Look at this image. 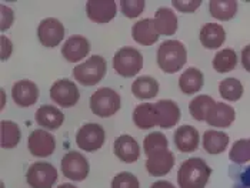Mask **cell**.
<instances>
[{
	"instance_id": "f1b7e54d",
	"label": "cell",
	"mask_w": 250,
	"mask_h": 188,
	"mask_svg": "<svg viewBox=\"0 0 250 188\" xmlns=\"http://www.w3.org/2000/svg\"><path fill=\"white\" fill-rule=\"evenodd\" d=\"M214 104H216V101L210 95H206V94L197 95L189 104V113L197 121H206V118L210 113V110L214 107Z\"/></svg>"
},
{
	"instance_id": "4fadbf2b",
	"label": "cell",
	"mask_w": 250,
	"mask_h": 188,
	"mask_svg": "<svg viewBox=\"0 0 250 188\" xmlns=\"http://www.w3.org/2000/svg\"><path fill=\"white\" fill-rule=\"evenodd\" d=\"M117 6L115 0H89L86 3L87 18L95 23H109L115 19Z\"/></svg>"
},
{
	"instance_id": "8992f818",
	"label": "cell",
	"mask_w": 250,
	"mask_h": 188,
	"mask_svg": "<svg viewBox=\"0 0 250 188\" xmlns=\"http://www.w3.org/2000/svg\"><path fill=\"white\" fill-rule=\"evenodd\" d=\"M58 178L56 167L44 161L33 163L26 172V181L30 188H53Z\"/></svg>"
},
{
	"instance_id": "4dcf8cb0",
	"label": "cell",
	"mask_w": 250,
	"mask_h": 188,
	"mask_svg": "<svg viewBox=\"0 0 250 188\" xmlns=\"http://www.w3.org/2000/svg\"><path fill=\"white\" fill-rule=\"evenodd\" d=\"M219 93L228 101H239L243 95V84L234 77H228L219 83Z\"/></svg>"
},
{
	"instance_id": "7bdbcfd3",
	"label": "cell",
	"mask_w": 250,
	"mask_h": 188,
	"mask_svg": "<svg viewBox=\"0 0 250 188\" xmlns=\"http://www.w3.org/2000/svg\"><path fill=\"white\" fill-rule=\"evenodd\" d=\"M58 188H77L76 186H73V184H60Z\"/></svg>"
},
{
	"instance_id": "83f0119b",
	"label": "cell",
	"mask_w": 250,
	"mask_h": 188,
	"mask_svg": "<svg viewBox=\"0 0 250 188\" xmlns=\"http://www.w3.org/2000/svg\"><path fill=\"white\" fill-rule=\"evenodd\" d=\"M209 10L214 19L228 21L233 19L237 13V1L236 0H212L209 3Z\"/></svg>"
},
{
	"instance_id": "f546056e",
	"label": "cell",
	"mask_w": 250,
	"mask_h": 188,
	"mask_svg": "<svg viewBox=\"0 0 250 188\" xmlns=\"http://www.w3.org/2000/svg\"><path fill=\"white\" fill-rule=\"evenodd\" d=\"M236 66H237V55L233 49H223L217 52L216 56L213 57V69L220 75L234 70Z\"/></svg>"
},
{
	"instance_id": "6da1fadb",
	"label": "cell",
	"mask_w": 250,
	"mask_h": 188,
	"mask_svg": "<svg viewBox=\"0 0 250 188\" xmlns=\"http://www.w3.org/2000/svg\"><path fill=\"white\" fill-rule=\"evenodd\" d=\"M212 175V169L203 158L193 157L185 160L177 171V184L180 188H205Z\"/></svg>"
},
{
	"instance_id": "d590c367",
	"label": "cell",
	"mask_w": 250,
	"mask_h": 188,
	"mask_svg": "<svg viewBox=\"0 0 250 188\" xmlns=\"http://www.w3.org/2000/svg\"><path fill=\"white\" fill-rule=\"evenodd\" d=\"M146 1L145 0H122L120 1V9L122 13L127 18V19H136L142 15V12L145 10Z\"/></svg>"
},
{
	"instance_id": "7402d4cb",
	"label": "cell",
	"mask_w": 250,
	"mask_h": 188,
	"mask_svg": "<svg viewBox=\"0 0 250 188\" xmlns=\"http://www.w3.org/2000/svg\"><path fill=\"white\" fill-rule=\"evenodd\" d=\"M154 27L159 36H173L177 32V16L169 7H160L154 13Z\"/></svg>"
},
{
	"instance_id": "4316f807",
	"label": "cell",
	"mask_w": 250,
	"mask_h": 188,
	"mask_svg": "<svg viewBox=\"0 0 250 188\" xmlns=\"http://www.w3.org/2000/svg\"><path fill=\"white\" fill-rule=\"evenodd\" d=\"M132 93L140 100H150L159 94V83L150 75H140L132 84Z\"/></svg>"
},
{
	"instance_id": "74e56055",
	"label": "cell",
	"mask_w": 250,
	"mask_h": 188,
	"mask_svg": "<svg viewBox=\"0 0 250 188\" xmlns=\"http://www.w3.org/2000/svg\"><path fill=\"white\" fill-rule=\"evenodd\" d=\"M172 4L176 10H179L182 13H192V12L199 9L202 1L200 0H173Z\"/></svg>"
},
{
	"instance_id": "5b68a950",
	"label": "cell",
	"mask_w": 250,
	"mask_h": 188,
	"mask_svg": "<svg viewBox=\"0 0 250 188\" xmlns=\"http://www.w3.org/2000/svg\"><path fill=\"white\" fill-rule=\"evenodd\" d=\"M143 67V56L142 53L130 46L122 47L113 56V69L116 73L122 77H133Z\"/></svg>"
},
{
	"instance_id": "603a6c76",
	"label": "cell",
	"mask_w": 250,
	"mask_h": 188,
	"mask_svg": "<svg viewBox=\"0 0 250 188\" xmlns=\"http://www.w3.org/2000/svg\"><path fill=\"white\" fill-rule=\"evenodd\" d=\"M234 118H236V112L231 106L226 103H216L206 118V123L212 127L226 129L233 124Z\"/></svg>"
},
{
	"instance_id": "2e32d148",
	"label": "cell",
	"mask_w": 250,
	"mask_h": 188,
	"mask_svg": "<svg viewBox=\"0 0 250 188\" xmlns=\"http://www.w3.org/2000/svg\"><path fill=\"white\" fill-rule=\"evenodd\" d=\"M113 151L120 161L127 163V164L136 163L140 155V147H139L137 141L132 135H127V134L119 135L116 138L115 144H113Z\"/></svg>"
},
{
	"instance_id": "277c9868",
	"label": "cell",
	"mask_w": 250,
	"mask_h": 188,
	"mask_svg": "<svg viewBox=\"0 0 250 188\" xmlns=\"http://www.w3.org/2000/svg\"><path fill=\"white\" fill-rule=\"evenodd\" d=\"M122 100L117 92L110 87H102L90 97V110L99 117L107 118L119 112Z\"/></svg>"
},
{
	"instance_id": "9a60e30c",
	"label": "cell",
	"mask_w": 250,
	"mask_h": 188,
	"mask_svg": "<svg viewBox=\"0 0 250 188\" xmlns=\"http://www.w3.org/2000/svg\"><path fill=\"white\" fill-rule=\"evenodd\" d=\"M90 53V43L84 36L73 35L67 38L62 47V55L69 63H79Z\"/></svg>"
},
{
	"instance_id": "d6a6232c",
	"label": "cell",
	"mask_w": 250,
	"mask_h": 188,
	"mask_svg": "<svg viewBox=\"0 0 250 188\" xmlns=\"http://www.w3.org/2000/svg\"><path fill=\"white\" fill-rule=\"evenodd\" d=\"M233 188H250V166L236 164L229 169Z\"/></svg>"
},
{
	"instance_id": "d4e9b609",
	"label": "cell",
	"mask_w": 250,
	"mask_h": 188,
	"mask_svg": "<svg viewBox=\"0 0 250 188\" xmlns=\"http://www.w3.org/2000/svg\"><path fill=\"white\" fill-rule=\"evenodd\" d=\"M202 146H203V150L208 154H212V155L222 154L229 146V135L225 132L208 130L203 134Z\"/></svg>"
},
{
	"instance_id": "484cf974",
	"label": "cell",
	"mask_w": 250,
	"mask_h": 188,
	"mask_svg": "<svg viewBox=\"0 0 250 188\" xmlns=\"http://www.w3.org/2000/svg\"><path fill=\"white\" fill-rule=\"evenodd\" d=\"M203 83H205L203 73L196 67H190V69L185 70L179 77V87H180L182 93L188 94V95H192V94L200 92L203 87Z\"/></svg>"
},
{
	"instance_id": "d6986e66",
	"label": "cell",
	"mask_w": 250,
	"mask_h": 188,
	"mask_svg": "<svg viewBox=\"0 0 250 188\" xmlns=\"http://www.w3.org/2000/svg\"><path fill=\"white\" fill-rule=\"evenodd\" d=\"M132 38L142 46H153L159 40V33L154 27L153 19H142L132 27Z\"/></svg>"
},
{
	"instance_id": "60d3db41",
	"label": "cell",
	"mask_w": 250,
	"mask_h": 188,
	"mask_svg": "<svg viewBox=\"0 0 250 188\" xmlns=\"http://www.w3.org/2000/svg\"><path fill=\"white\" fill-rule=\"evenodd\" d=\"M242 64H243L245 70L250 73V44H248L242 50Z\"/></svg>"
},
{
	"instance_id": "44dd1931",
	"label": "cell",
	"mask_w": 250,
	"mask_h": 188,
	"mask_svg": "<svg viewBox=\"0 0 250 188\" xmlns=\"http://www.w3.org/2000/svg\"><path fill=\"white\" fill-rule=\"evenodd\" d=\"M156 109L159 112V127L162 129H172L182 117L180 109L173 100H159Z\"/></svg>"
},
{
	"instance_id": "8d00e7d4",
	"label": "cell",
	"mask_w": 250,
	"mask_h": 188,
	"mask_svg": "<svg viewBox=\"0 0 250 188\" xmlns=\"http://www.w3.org/2000/svg\"><path fill=\"white\" fill-rule=\"evenodd\" d=\"M112 188H140L137 177L132 172H119L112 180Z\"/></svg>"
},
{
	"instance_id": "5bb4252c",
	"label": "cell",
	"mask_w": 250,
	"mask_h": 188,
	"mask_svg": "<svg viewBox=\"0 0 250 188\" xmlns=\"http://www.w3.org/2000/svg\"><path fill=\"white\" fill-rule=\"evenodd\" d=\"M12 98L19 107H32L39 100L38 86L30 80H19L12 87Z\"/></svg>"
},
{
	"instance_id": "ee69618b",
	"label": "cell",
	"mask_w": 250,
	"mask_h": 188,
	"mask_svg": "<svg viewBox=\"0 0 250 188\" xmlns=\"http://www.w3.org/2000/svg\"><path fill=\"white\" fill-rule=\"evenodd\" d=\"M249 149H250V138H249Z\"/></svg>"
},
{
	"instance_id": "ac0fdd59",
	"label": "cell",
	"mask_w": 250,
	"mask_h": 188,
	"mask_svg": "<svg viewBox=\"0 0 250 188\" xmlns=\"http://www.w3.org/2000/svg\"><path fill=\"white\" fill-rule=\"evenodd\" d=\"M174 144L182 152H193L199 147V132L193 126H182L174 132Z\"/></svg>"
},
{
	"instance_id": "b9f144b4",
	"label": "cell",
	"mask_w": 250,
	"mask_h": 188,
	"mask_svg": "<svg viewBox=\"0 0 250 188\" xmlns=\"http://www.w3.org/2000/svg\"><path fill=\"white\" fill-rule=\"evenodd\" d=\"M150 188H176L172 184V183H169V181H166V180H160V181H156L153 183Z\"/></svg>"
},
{
	"instance_id": "52a82bcc",
	"label": "cell",
	"mask_w": 250,
	"mask_h": 188,
	"mask_svg": "<svg viewBox=\"0 0 250 188\" xmlns=\"http://www.w3.org/2000/svg\"><path fill=\"white\" fill-rule=\"evenodd\" d=\"M104 141H106V132L103 127L96 123H87L82 126L76 132L77 147L86 152L100 150Z\"/></svg>"
},
{
	"instance_id": "836d02e7",
	"label": "cell",
	"mask_w": 250,
	"mask_h": 188,
	"mask_svg": "<svg viewBox=\"0 0 250 188\" xmlns=\"http://www.w3.org/2000/svg\"><path fill=\"white\" fill-rule=\"evenodd\" d=\"M229 158L231 163L234 164H246L250 161V149H249V140L242 138L237 140L233 147H231L230 152H229Z\"/></svg>"
},
{
	"instance_id": "ab89813d",
	"label": "cell",
	"mask_w": 250,
	"mask_h": 188,
	"mask_svg": "<svg viewBox=\"0 0 250 188\" xmlns=\"http://www.w3.org/2000/svg\"><path fill=\"white\" fill-rule=\"evenodd\" d=\"M1 60H7L9 57L12 56L13 52V44L6 36H1Z\"/></svg>"
},
{
	"instance_id": "cb8c5ba5",
	"label": "cell",
	"mask_w": 250,
	"mask_h": 188,
	"mask_svg": "<svg viewBox=\"0 0 250 188\" xmlns=\"http://www.w3.org/2000/svg\"><path fill=\"white\" fill-rule=\"evenodd\" d=\"M226 40L225 29L217 23H206L200 30V43L209 50L219 49Z\"/></svg>"
},
{
	"instance_id": "7c38bea8",
	"label": "cell",
	"mask_w": 250,
	"mask_h": 188,
	"mask_svg": "<svg viewBox=\"0 0 250 188\" xmlns=\"http://www.w3.org/2000/svg\"><path fill=\"white\" fill-rule=\"evenodd\" d=\"M27 147L30 154L35 157H40V158L50 157L56 150V138L49 132L35 130L29 135Z\"/></svg>"
},
{
	"instance_id": "8fae6325",
	"label": "cell",
	"mask_w": 250,
	"mask_h": 188,
	"mask_svg": "<svg viewBox=\"0 0 250 188\" xmlns=\"http://www.w3.org/2000/svg\"><path fill=\"white\" fill-rule=\"evenodd\" d=\"M38 38L44 47H56L64 38V26L53 18L42 20L38 27Z\"/></svg>"
},
{
	"instance_id": "ffe728a7",
	"label": "cell",
	"mask_w": 250,
	"mask_h": 188,
	"mask_svg": "<svg viewBox=\"0 0 250 188\" xmlns=\"http://www.w3.org/2000/svg\"><path fill=\"white\" fill-rule=\"evenodd\" d=\"M36 123L46 130H58L64 121V114L50 104H43L36 112Z\"/></svg>"
},
{
	"instance_id": "9c48e42d",
	"label": "cell",
	"mask_w": 250,
	"mask_h": 188,
	"mask_svg": "<svg viewBox=\"0 0 250 188\" xmlns=\"http://www.w3.org/2000/svg\"><path fill=\"white\" fill-rule=\"evenodd\" d=\"M50 98L53 103L63 109L73 107L79 103L80 93L77 86L69 78H60L55 81L50 87Z\"/></svg>"
},
{
	"instance_id": "1f68e13d",
	"label": "cell",
	"mask_w": 250,
	"mask_h": 188,
	"mask_svg": "<svg viewBox=\"0 0 250 188\" xmlns=\"http://www.w3.org/2000/svg\"><path fill=\"white\" fill-rule=\"evenodd\" d=\"M21 132L20 127L13 123L3 120L1 121V147L3 149H15L20 143Z\"/></svg>"
},
{
	"instance_id": "e0dca14e",
	"label": "cell",
	"mask_w": 250,
	"mask_h": 188,
	"mask_svg": "<svg viewBox=\"0 0 250 188\" xmlns=\"http://www.w3.org/2000/svg\"><path fill=\"white\" fill-rule=\"evenodd\" d=\"M133 123L140 130H149L154 126H159V112L156 104L152 103H142L136 106L133 112Z\"/></svg>"
},
{
	"instance_id": "3957f363",
	"label": "cell",
	"mask_w": 250,
	"mask_h": 188,
	"mask_svg": "<svg viewBox=\"0 0 250 188\" xmlns=\"http://www.w3.org/2000/svg\"><path fill=\"white\" fill-rule=\"evenodd\" d=\"M106 72H107V64L104 57L95 55L87 58L84 63L77 64L73 69V77L79 84L92 87L104 78Z\"/></svg>"
},
{
	"instance_id": "ba28073f",
	"label": "cell",
	"mask_w": 250,
	"mask_h": 188,
	"mask_svg": "<svg viewBox=\"0 0 250 188\" xmlns=\"http://www.w3.org/2000/svg\"><path fill=\"white\" fill-rule=\"evenodd\" d=\"M90 166L87 158L79 151H69L62 158V172L72 181H83L89 175Z\"/></svg>"
},
{
	"instance_id": "e575fe53",
	"label": "cell",
	"mask_w": 250,
	"mask_h": 188,
	"mask_svg": "<svg viewBox=\"0 0 250 188\" xmlns=\"http://www.w3.org/2000/svg\"><path fill=\"white\" fill-rule=\"evenodd\" d=\"M162 149H169V141L167 137L160 132H153L147 134L143 140V150L146 155H149L152 151L162 150Z\"/></svg>"
},
{
	"instance_id": "f35d334b",
	"label": "cell",
	"mask_w": 250,
	"mask_h": 188,
	"mask_svg": "<svg viewBox=\"0 0 250 188\" xmlns=\"http://www.w3.org/2000/svg\"><path fill=\"white\" fill-rule=\"evenodd\" d=\"M1 26H0V30L4 32L7 30L12 24H13V20H15V13L10 7H7L6 4H1Z\"/></svg>"
},
{
	"instance_id": "30bf717a",
	"label": "cell",
	"mask_w": 250,
	"mask_h": 188,
	"mask_svg": "<svg viewBox=\"0 0 250 188\" xmlns=\"http://www.w3.org/2000/svg\"><path fill=\"white\" fill-rule=\"evenodd\" d=\"M146 169L152 177H163L169 174L174 166V155L169 149L154 150L147 155Z\"/></svg>"
},
{
	"instance_id": "7a4b0ae2",
	"label": "cell",
	"mask_w": 250,
	"mask_h": 188,
	"mask_svg": "<svg viewBox=\"0 0 250 188\" xmlns=\"http://www.w3.org/2000/svg\"><path fill=\"white\" fill-rule=\"evenodd\" d=\"M156 60L165 73H177L188 61L186 46L179 40H165L157 49Z\"/></svg>"
}]
</instances>
